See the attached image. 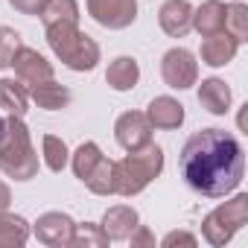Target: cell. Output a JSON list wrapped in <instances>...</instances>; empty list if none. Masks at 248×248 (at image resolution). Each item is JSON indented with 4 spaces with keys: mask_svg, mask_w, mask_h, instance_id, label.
<instances>
[{
    "mask_svg": "<svg viewBox=\"0 0 248 248\" xmlns=\"http://www.w3.org/2000/svg\"><path fill=\"white\" fill-rule=\"evenodd\" d=\"M12 67H15V73H18V79H21L24 85H38V82L53 79V64H50L38 50L24 47V44L15 50V56H12Z\"/></svg>",
    "mask_w": 248,
    "mask_h": 248,
    "instance_id": "9c48e42d",
    "label": "cell"
},
{
    "mask_svg": "<svg viewBox=\"0 0 248 248\" xmlns=\"http://www.w3.org/2000/svg\"><path fill=\"white\" fill-rule=\"evenodd\" d=\"M245 222H248V196L239 193L236 199H231V202L219 204L213 213H207L202 231L210 245H225Z\"/></svg>",
    "mask_w": 248,
    "mask_h": 248,
    "instance_id": "5b68a950",
    "label": "cell"
},
{
    "mask_svg": "<svg viewBox=\"0 0 248 248\" xmlns=\"http://www.w3.org/2000/svg\"><path fill=\"white\" fill-rule=\"evenodd\" d=\"M0 108L9 117H24L30 111V93L21 79H0Z\"/></svg>",
    "mask_w": 248,
    "mask_h": 248,
    "instance_id": "ac0fdd59",
    "label": "cell"
},
{
    "mask_svg": "<svg viewBox=\"0 0 248 248\" xmlns=\"http://www.w3.org/2000/svg\"><path fill=\"white\" fill-rule=\"evenodd\" d=\"M164 170V149L146 143L143 149L129 152L123 161H114V193L117 196H138L149 187Z\"/></svg>",
    "mask_w": 248,
    "mask_h": 248,
    "instance_id": "7a4b0ae2",
    "label": "cell"
},
{
    "mask_svg": "<svg viewBox=\"0 0 248 248\" xmlns=\"http://www.w3.org/2000/svg\"><path fill=\"white\" fill-rule=\"evenodd\" d=\"M0 170L15 181H30L38 172V155L30 140L24 117H9L0 138Z\"/></svg>",
    "mask_w": 248,
    "mask_h": 248,
    "instance_id": "3957f363",
    "label": "cell"
},
{
    "mask_svg": "<svg viewBox=\"0 0 248 248\" xmlns=\"http://www.w3.org/2000/svg\"><path fill=\"white\" fill-rule=\"evenodd\" d=\"M44 3L47 0H9V6L15 12H21V15H41Z\"/></svg>",
    "mask_w": 248,
    "mask_h": 248,
    "instance_id": "83f0119b",
    "label": "cell"
},
{
    "mask_svg": "<svg viewBox=\"0 0 248 248\" xmlns=\"http://www.w3.org/2000/svg\"><path fill=\"white\" fill-rule=\"evenodd\" d=\"M172 245H187V248H196V236L187 233V231H172L164 236V248H172Z\"/></svg>",
    "mask_w": 248,
    "mask_h": 248,
    "instance_id": "f1b7e54d",
    "label": "cell"
},
{
    "mask_svg": "<svg viewBox=\"0 0 248 248\" xmlns=\"http://www.w3.org/2000/svg\"><path fill=\"white\" fill-rule=\"evenodd\" d=\"M140 79V67L132 56H117L108 70H105V82L114 88V91H132Z\"/></svg>",
    "mask_w": 248,
    "mask_h": 248,
    "instance_id": "2e32d148",
    "label": "cell"
},
{
    "mask_svg": "<svg viewBox=\"0 0 248 248\" xmlns=\"http://www.w3.org/2000/svg\"><path fill=\"white\" fill-rule=\"evenodd\" d=\"M225 32L233 35L239 44L248 38V9L242 3H228L225 6Z\"/></svg>",
    "mask_w": 248,
    "mask_h": 248,
    "instance_id": "cb8c5ba5",
    "label": "cell"
},
{
    "mask_svg": "<svg viewBox=\"0 0 248 248\" xmlns=\"http://www.w3.org/2000/svg\"><path fill=\"white\" fill-rule=\"evenodd\" d=\"M138 225H140V216H138L135 207H129V204H114V207L105 210L99 228H102V233L108 239H129Z\"/></svg>",
    "mask_w": 248,
    "mask_h": 248,
    "instance_id": "7c38bea8",
    "label": "cell"
},
{
    "mask_svg": "<svg viewBox=\"0 0 248 248\" xmlns=\"http://www.w3.org/2000/svg\"><path fill=\"white\" fill-rule=\"evenodd\" d=\"M18 47H21V35L12 27H0V70L12 64V56Z\"/></svg>",
    "mask_w": 248,
    "mask_h": 248,
    "instance_id": "4316f807",
    "label": "cell"
},
{
    "mask_svg": "<svg viewBox=\"0 0 248 248\" xmlns=\"http://www.w3.org/2000/svg\"><path fill=\"white\" fill-rule=\"evenodd\" d=\"M70 245H108V236L102 233V228L99 225H91V222H85V225H76V231H73V242Z\"/></svg>",
    "mask_w": 248,
    "mask_h": 248,
    "instance_id": "484cf974",
    "label": "cell"
},
{
    "mask_svg": "<svg viewBox=\"0 0 248 248\" xmlns=\"http://www.w3.org/2000/svg\"><path fill=\"white\" fill-rule=\"evenodd\" d=\"M129 239H132V245H155V236H152L149 228H143V225H138Z\"/></svg>",
    "mask_w": 248,
    "mask_h": 248,
    "instance_id": "f546056e",
    "label": "cell"
},
{
    "mask_svg": "<svg viewBox=\"0 0 248 248\" xmlns=\"http://www.w3.org/2000/svg\"><path fill=\"white\" fill-rule=\"evenodd\" d=\"M114 138L126 152L143 149L146 143H152V123L140 111H126V114H120V120L114 123Z\"/></svg>",
    "mask_w": 248,
    "mask_h": 248,
    "instance_id": "ba28073f",
    "label": "cell"
},
{
    "mask_svg": "<svg viewBox=\"0 0 248 248\" xmlns=\"http://www.w3.org/2000/svg\"><path fill=\"white\" fill-rule=\"evenodd\" d=\"M85 184L96 196H114V161L111 158H102L96 164V170L85 178Z\"/></svg>",
    "mask_w": 248,
    "mask_h": 248,
    "instance_id": "603a6c76",
    "label": "cell"
},
{
    "mask_svg": "<svg viewBox=\"0 0 248 248\" xmlns=\"http://www.w3.org/2000/svg\"><path fill=\"white\" fill-rule=\"evenodd\" d=\"M3 129H6V120L0 117V138H3Z\"/></svg>",
    "mask_w": 248,
    "mask_h": 248,
    "instance_id": "1f68e13d",
    "label": "cell"
},
{
    "mask_svg": "<svg viewBox=\"0 0 248 248\" xmlns=\"http://www.w3.org/2000/svg\"><path fill=\"white\" fill-rule=\"evenodd\" d=\"M44 27L50 24H79V6L76 0H47L41 9Z\"/></svg>",
    "mask_w": 248,
    "mask_h": 248,
    "instance_id": "44dd1931",
    "label": "cell"
},
{
    "mask_svg": "<svg viewBox=\"0 0 248 248\" xmlns=\"http://www.w3.org/2000/svg\"><path fill=\"white\" fill-rule=\"evenodd\" d=\"M199 102H202V108H207L210 114L222 117V114H228V108H231V88H228L222 79L210 76V79H204V82L199 85Z\"/></svg>",
    "mask_w": 248,
    "mask_h": 248,
    "instance_id": "9a60e30c",
    "label": "cell"
},
{
    "mask_svg": "<svg viewBox=\"0 0 248 248\" xmlns=\"http://www.w3.org/2000/svg\"><path fill=\"white\" fill-rule=\"evenodd\" d=\"M9 204H12V193H9V187L3 181H0V213L9 210Z\"/></svg>",
    "mask_w": 248,
    "mask_h": 248,
    "instance_id": "4dcf8cb0",
    "label": "cell"
},
{
    "mask_svg": "<svg viewBox=\"0 0 248 248\" xmlns=\"http://www.w3.org/2000/svg\"><path fill=\"white\" fill-rule=\"evenodd\" d=\"M242 172L245 155L231 132L202 129L187 138L181 149V175L196 193L207 199H222L239 187Z\"/></svg>",
    "mask_w": 248,
    "mask_h": 248,
    "instance_id": "6da1fadb",
    "label": "cell"
},
{
    "mask_svg": "<svg viewBox=\"0 0 248 248\" xmlns=\"http://www.w3.org/2000/svg\"><path fill=\"white\" fill-rule=\"evenodd\" d=\"M193 27L199 30V35H213L225 30V3L222 0H204L199 9H193Z\"/></svg>",
    "mask_w": 248,
    "mask_h": 248,
    "instance_id": "d6986e66",
    "label": "cell"
},
{
    "mask_svg": "<svg viewBox=\"0 0 248 248\" xmlns=\"http://www.w3.org/2000/svg\"><path fill=\"white\" fill-rule=\"evenodd\" d=\"M73 231H76V222L67 213H56V210L38 216V222H35V236L44 245H70Z\"/></svg>",
    "mask_w": 248,
    "mask_h": 248,
    "instance_id": "30bf717a",
    "label": "cell"
},
{
    "mask_svg": "<svg viewBox=\"0 0 248 248\" xmlns=\"http://www.w3.org/2000/svg\"><path fill=\"white\" fill-rule=\"evenodd\" d=\"M47 44L70 70L88 73L99 62V44L91 35L79 32L76 24H50L47 27Z\"/></svg>",
    "mask_w": 248,
    "mask_h": 248,
    "instance_id": "277c9868",
    "label": "cell"
},
{
    "mask_svg": "<svg viewBox=\"0 0 248 248\" xmlns=\"http://www.w3.org/2000/svg\"><path fill=\"white\" fill-rule=\"evenodd\" d=\"M149 123H152V129H178L181 123H184V105L172 96H155L149 102V111H146Z\"/></svg>",
    "mask_w": 248,
    "mask_h": 248,
    "instance_id": "5bb4252c",
    "label": "cell"
},
{
    "mask_svg": "<svg viewBox=\"0 0 248 248\" xmlns=\"http://www.w3.org/2000/svg\"><path fill=\"white\" fill-rule=\"evenodd\" d=\"M161 76L170 88L175 91H184L190 85H196L199 79V64H196V56L184 47H172L164 53L161 59Z\"/></svg>",
    "mask_w": 248,
    "mask_h": 248,
    "instance_id": "8992f818",
    "label": "cell"
},
{
    "mask_svg": "<svg viewBox=\"0 0 248 248\" xmlns=\"http://www.w3.org/2000/svg\"><path fill=\"white\" fill-rule=\"evenodd\" d=\"M27 93L30 99H35L41 108L47 111H59V108H67L70 102V91L64 85H59L56 79H47V82H38V85H27Z\"/></svg>",
    "mask_w": 248,
    "mask_h": 248,
    "instance_id": "e0dca14e",
    "label": "cell"
},
{
    "mask_svg": "<svg viewBox=\"0 0 248 248\" xmlns=\"http://www.w3.org/2000/svg\"><path fill=\"white\" fill-rule=\"evenodd\" d=\"M102 158H105V155L99 152V146H96L93 140H85V143L73 152V172H76V178L85 181V178L96 170V164H99Z\"/></svg>",
    "mask_w": 248,
    "mask_h": 248,
    "instance_id": "7402d4cb",
    "label": "cell"
},
{
    "mask_svg": "<svg viewBox=\"0 0 248 248\" xmlns=\"http://www.w3.org/2000/svg\"><path fill=\"white\" fill-rule=\"evenodd\" d=\"M236 47H239V41L233 35H228L225 30L213 32V35H204V41H202V62L210 64V67H225L236 56Z\"/></svg>",
    "mask_w": 248,
    "mask_h": 248,
    "instance_id": "4fadbf2b",
    "label": "cell"
},
{
    "mask_svg": "<svg viewBox=\"0 0 248 248\" xmlns=\"http://www.w3.org/2000/svg\"><path fill=\"white\" fill-rule=\"evenodd\" d=\"M41 146H44V164H47V170H53V172H62L64 167H67V146H64V140L62 138H56V135H47L44 140H41Z\"/></svg>",
    "mask_w": 248,
    "mask_h": 248,
    "instance_id": "d4e9b609",
    "label": "cell"
},
{
    "mask_svg": "<svg viewBox=\"0 0 248 248\" xmlns=\"http://www.w3.org/2000/svg\"><path fill=\"white\" fill-rule=\"evenodd\" d=\"M30 239V225L24 216L15 213H0V248H15Z\"/></svg>",
    "mask_w": 248,
    "mask_h": 248,
    "instance_id": "ffe728a7",
    "label": "cell"
},
{
    "mask_svg": "<svg viewBox=\"0 0 248 248\" xmlns=\"http://www.w3.org/2000/svg\"><path fill=\"white\" fill-rule=\"evenodd\" d=\"M158 24L170 38H184L193 30V6L187 0H167L158 12Z\"/></svg>",
    "mask_w": 248,
    "mask_h": 248,
    "instance_id": "8fae6325",
    "label": "cell"
},
{
    "mask_svg": "<svg viewBox=\"0 0 248 248\" xmlns=\"http://www.w3.org/2000/svg\"><path fill=\"white\" fill-rule=\"evenodd\" d=\"M88 15L108 30H126L138 18L135 0H88Z\"/></svg>",
    "mask_w": 248,
    "mask_h": 248,
    "instance_id": "52a82bcc",
    "label": "cell"
}]
</instances>
